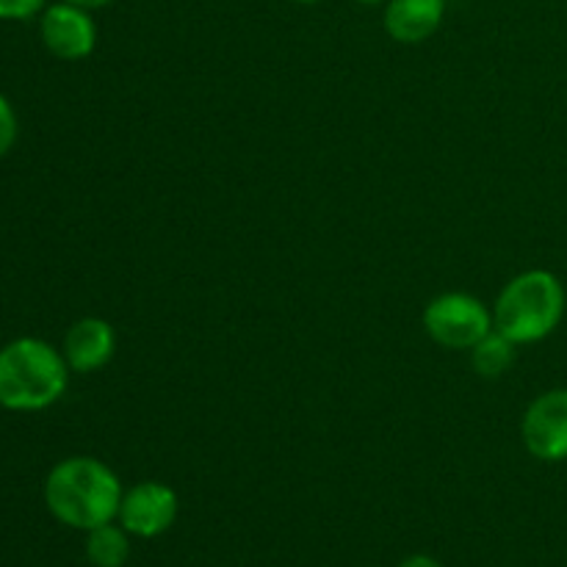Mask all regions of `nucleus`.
<instances>
[{
  "mask_svg": "<svg viewBox=\"0 0 567 567\" xmlns=\"http://www.w3.org/2000/svg\"><path fill=\"white\" fill-rule=\"evenodd\" d=\"M122 482L103 460L66 457L44 480V504L59 524L92 532L120 515Z\"/></svg>",
  "mask_w": 567,
  "mask_h": 567,
  "instance_id": "obj_1",
  "label": "nucleus"
},
{
  "mask_svg": "<svg viewBox=\"0 0 567 567\" xmlns=\"http://www.w3.org/2000/svg\"><path fill=\"white\" fill-rule=\"evenodd\" d=\"M70 385L64 352L42 338H17L0 349V408L37 413L59 402Z\"/></svg>",
  "mask_w": 567,
  "mask_h": 567,
  "instance_id": "obj_2",
  "label": "nucleus"
},
{
  "mask_svg": "<svg viewBox=\"0 0 567 567\" xmlns=\"http://www.w3.org/2000/svg\"><path fill=\"white\" fill-rule=\"evenodd\" d=\"M565 286L554 271L529 269L513 277L493 305V327L515 347L551 336L565 316Z\"/></svg>",
  "mask_w": 567,
  "mask_h": 567,
  "instance_id": "obj_3",
  "label": "nucleus"
},
{
  "mask_svg": "<svg viewBox=\"0 0 567 567\" xmlns=\"http://www.w3.org/2000/svg\"><path fill=\"white\" fill-rule=\"evenodd\" d=\"M424 330L443 349H474L493 330V313L482 305V299L449 291L424 308Z\"/></svg>",
  "mask_w": 567,
  "mask_h": 567,
  "instance_id": "obj_4",
  "label": "nucleus"
},
{
  "mask_svg": "<svg viewBox=\"0 0 567 567\" xmlns=\"http://www.w3.org/2000/svg\"><path fill=\"white\" fill-rule=\"evenodd\" d=\"M520 437L532 457L543 463L567 460V388L540 393L520 419Z\"/></svg>",
  "mask_w": 567,
  "mask_h": 567,
  "instance_id": "obj_5",
  "label": "nucleus"
},
{
  "mask_svg": "<svg viewBox=\"0 0 567 567\" xmlns=\"http://www.w3.org/2000/svg\"><path fill=\"white\" fill-rule=\"evenodd\" d=\"M39 37L44 48L61 61L89 59L97 48V25L89 9L64 3V0L42 11Z\"/></svg>",
  "mask_w": 567,
  "mask_h": 567,
  "instance_id": "obj_6",
  "label": "nucleus"
},
{
  "mask_svg": "<svg viewBox=\"0 0 567 567\" xmlns=\"http://www.w3.org/2000/svg\"><path fill=\"white\" fill-rule=\"evenodd\" d=\"M177 493L164 482H138L122 496V529L136 537H158L175 524Z\"/></svg>",
  "mask_w": 567,
  "mask_h": 567,
  "instance_id": "obj_7",
  "label": "nucleus"
},
{
  "mask_svg": "<svg viewBox=\"0 0 567 567\" xmlns=\"http://www.w3.org/2000/svg\"><path fill=\"white\" fill-rule=\"evenodd\" d=\"M61 352H64L70 371H75V374H92V371H100L103 365L111 363V358H114L116 352L114 327L105 319H97V316L78 319L75 324L66 330Z\"/></svg>",
  "mask_w": 567,
  "mask_h": 567,
  "instance_id": "obj_8",
  "label": "nucleus"
},
{
  "mask_svg": "<svg viewBox=\"0 0 567 567\" xmlns=\"http://www.w3.org/2000/svg\"><path fill=\"white\" fill-rule=\"evenodd\" d=\"M446 14V0H388L385 31L399 44H419L435 37Z\"/></svg>",
  "mask_w": 567,
  "mask_h": 567,
  "instance_id": "obj_9",
  "label": "nucleus"
},
{
  "mask_svg": "<svg viewBox=\"0 0 567 567\" xmlns=\"http://www.w3.org/2000/svg\"><path fill=\"white\" fill-rule=\"evenodd\" d=\"M515 363V343L493 327L474 349H471V365L485 380H496Z\"/></svg>",
  "mask_w": 567,
  "mask_h": 567,
  "instance_id": "obj_10",
  "label": "nucleus"
},
{
  "mask_svg": "<svg viewBox=\"0 0 567 567\" xmlns=\"http://www.w3.org/2000/svg\"><path fill=\"white\" fill-rule=\"evenodd\" d=\"M131 554L125 529L114 524H103L89 532L86 537V557L94 567H122Z\"/></svg>",
  "mask_w": 567,
  "mask_h": 567,
  "instance_id": "obj_11",
  "label": "nucleus"
},
{
  "mask_svg": "<svg viewBox=\"0 0 567 567\" xmlns=\"http://www.w3.org/2000/svg\"><path fill=\"white\" fill-rule=\"evenodd\" d=\"M17 133H20V122H17L14 105L9 103V97L0 94V158L9 155V150L14 147Z\"/></svg>",
  "mask_w": 567,
  "mask_h": 567,
  "instance_id": "obj_12",
  "label": "nucleus"
},
{
  "mask_svg": "<svg viewBox=\"0 0 567 567\" xmlns=\"http://www.w3.org/2000/svg\"><path fill=\"white\" fill-rule=\"evenodd\" d=\"M44 0H0V20H28L39 14Z\"/></svg>",
  "mask_w": 567,
  "mask_h": 567,
  "instance_id": "obj_13",
  "label": "nucleus"
},
{
  "mask_svg": "<svg viewBox=\"0 0 567 567\" xmlns=\"http://www.w3.org/2000/svg\"><path fill=\"white\" fill-rule=\"evenodd\" d=\"M64 3H72V6H81V9H105L109 3H114V0H64Z\"/></svg>",
  "mask_w": 567,
  "mask_h": 567,
  "instance_id": "obj_14",
  "label": "nucleus"
},
{
  "mask_svg": "<svg viewBox=\"0 0 567 567\" xmlns=\"http://www.w3.org/2000/svg\"><path fill=\"white\" fill-rule=\"evenodd\" d=\"M399 567H441V565H437L432 557H410V559H404Z\"/></svg>",
  "mask_w": 567,
  "mask_h": 567,
  "instance_id": "obj_15",
  "label": "nucleus"
},
{
  "mask_svg": "<svg viewBox=\"0 0 567 567\" xmlns=\"http://www.w3.org/2000/svg\"><path fill=\"white\" fill-rule=\"evenodd\" d=\"M354 3H360V6H382V3H388V0H354Z\"/></svg>",
  "mask_w": 567,
  "mask_h": 567,
  "instance_id": "obj_16",
  "label": "nucleus"
},
{
  "mask_svg": "<svg viewBox=\"0 0 567 567\" xmlns=\"http://www.w3.org/2000/svg\"><path fill=\"white\" fill-rule=\"evenodd\" d=\"M293 3H302V6H313V3H321V0H293Z\"/></svg>",
  "mask_w": 567,
  "mask_h": 567,
  "instance_id": "obj_17",
  "label": "nucleus"
}]
</instances>
